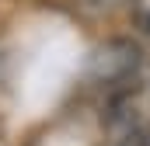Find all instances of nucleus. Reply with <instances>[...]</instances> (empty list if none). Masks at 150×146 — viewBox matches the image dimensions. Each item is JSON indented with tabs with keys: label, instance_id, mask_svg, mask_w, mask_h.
Returning a JSON list of instances; mask_svg holds the SVG:
<instances>
[{
	"label": "nucleus",
	"instance_id": "nucleus-1",
	"mask_svg": "<svg viewBox=\"0 0 150 146\" xmlns=\"http://www.w3.org/2000/svg\"><path fill=\"white\" fill-rule=\"evenodd\" d=\"M136 66V45L129 42H108L94 56V77L98 80H119Z\"/></svg>",
	"mask_w": 150,
	"mask_h": 146
}]
</instances>
